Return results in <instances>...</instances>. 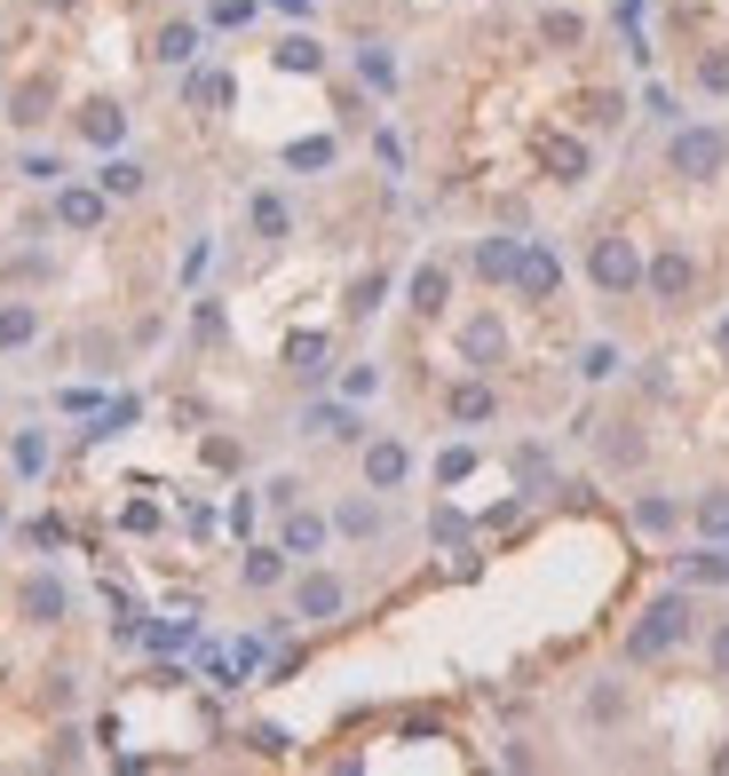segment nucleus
Segmentation results:
<instances>
[{"mask_svg": "<svg viewBox=\"0 0 729 776\" xmlns=\"http://www.w3.org/2000/svg\"><path fill=\"white\" fill-rule=\"evenodd\" d=\"M452 420H491V389H452Z\"/></svg>", "mask_w": 729, "mask_h": 776, "instance_id": "obj_31", "label": "nucleus"}, {"mask_svg": "<svg viewBox=\"0 0 729 776\" xmlns=\"http://www.w3.org/2000/svg\"><path fill=\"white\" fill-rule=\"evenodd\" d=\"M246 215H254V230H262V239H286V230H293V215H286V198H278V190H262Z\"/></svg>", "mask_w": 729, "mask_h": 776, "instance_id": "obj_14", "label": "nucleus"}, {"mask_svg": "<svg viewBox=\"0 0 729 776\" xmlns=\"http://www.w3.org/2000/svg\"><path fill=\"white\" fill-rule=\"evenodd\" d=\"M714 665H721V673H729V626H721V634H714Z\"/></svg>", "mask_w": 729, "mask_h": 776, "instance_id": "obj_39", "label": "nucleus"}, {"mask_svg": "<svg viewBox=\"0 0 729 776\" xmlns=\"http://www.w3.org/2000/svg\"><path fill=\"white\" fill-rule=\"evenodd\" d=\"M643 286L667 293V301H682L690 286H698V262H690V254H658V262H643Z\"/></svg>", "mask_w": 729, "mask_h": 776, "instance_id": "obj_5", "label": "nucleus"}, {"mask_svg": "<svg viewBox=\"0 0 729 776\" xmlns=\"http://www.w3.org/2000/svg\"><path fill=\"white\" fill-rule=\"evenodd\" d=\"M714 349H721V357H729V317H721V325H714Z\"/></svg>", "mask_w": 729, "mask_h": 776, "instance_id": "obj_40", "label": "nucleus"}, {"mask_svg": "<svg viewBox=\"0 0 729 776\" xmlns=\"http://www.w3.org/2000/svg\"><path fill=\"white\" fill-rule=\"evenodd\" d=\"M547 175H555V183H579V175H587V151L563 143V135H547Z\"/></svg>", "mask_w": 729, "mask_h": 776, "instance_id": "obj_16", "label": "nucleus"}, {"mask_svg": "<svg viewBox=\"0 0 729 776\" xmlns=\"http://www.w3.org/2000/svg\"><path fill=\"white\" fill-rule=\"evenodd\" d=\"M278 63H286V72H317V40H310V32H293V40H278Z\"/></svg>", "mask_w": 729, "mask_h": 776, "instance_id": "obj_26", "label": "nucleus"}, {"mask_svg": "<svg viewBox=\"0 0 729 776\" xmlns=\"http://www.w3.org/2000/svg\"><path fill=\"white\" fill-rule=\"evenodd\" d=\"M508 286H516L523 301H547V293L563 286V269H555V254H547V246H516V269H508Z\"/></svg>", "mask_w": 729, "mask_h": 776, "instance_id": "obj_4", "label": "nucleus"}, {"mask_svg": "<svg viewBox=\"0 0 729 776\" xmlns=\"http://www.w3.org/2000/svg\"><path fill=\"white\" fill-rule=\"evenodd\" d=\"M579 373H587V381H611V373H618V349H611V341H594V349L579 357Z\"/></svg>", "mask_w": 729, "mask_h": 776, "instance_id": "obj_34", "label": "nucleus"}, {"mask_svg": "<svg viewBox=\"0 0 729 776\" xmlns=\"http://www.w3.org/2000/svg\"><path fill=\"white\" fill-rule=\"evenodd\" d=\"M381 301H389V278L373 269V278H357V286H349V317H373Z\"/></svg>", "mask_w": 729, "mask_h": 776, "instance_id": "obj_22", "label": "nucleus"}, {"mask_svg": "<svg viewBox=\"0 0 729 776\" xmlns=\"http://www.w3.org/2000/svg\"><path fill=\"white\" fill-rule=\"evenodd\" d=\"M587 278L603 286V293H635V286H643V254L626 246V239H594V254H587Z\"/></svg>", "mask_w": 729, "mask_h": 776, "instance_id": "obj_3", "label": "nucleus"}, {"mask_svg": "<svg viewBox=\"0 0 729 776\" xmlns=\"http://www.w3.org/2000/svg\"><path fill=\"white\" fill-rule=\"evenodd\" d=\"M40 9H72V0H40Z\"/></svg>", "mask_w": 729, "mask_h": 776, "instance_id": "obj_42", "label": "nucleus"}, {"mask_svg": "<svg viewBox=\"0 0 729 776\" xmlns=\"http://www.w3.org/2000/svg\"><path fill=\"white\" fill-rule=\"evenodd\" d=\"M278 9H286V16H302V9H310V0H278Z\"/></svg>", "mask_w": 729, "mask_h": 776, "instance_id": "obj_41", "label": "nucleus"}, {"mask_svg": "<svg viewBox=\"0 0 729 776\" xmlns=\"http://www.w3.org/2000/svg\"><path fill=\"white\" fill-rule=\"evenodd\" d=\"M682 634H690V602L667 594V602H650V611H643V626H635V642H626V650H635V658H667Z\"/></svg>", "mask_w": 729, "mask_h": 776, "instance_id": "obj_1", "label": "nucleus"}, {"mask_svg": "<svg viewBox=\"0 0 729 776\" xmlns=\"http://www.w3.org/2000/svg\"><path fill=\"white\" fill-rule=\"evenodd\" d=\"M698 88H714V95H729V48H721V56H706V63H698Z\"/></svg>", "mask_w": 729, "mask_h": 776, "instance_id": "obj_36", "label": "nucleus"}, {"mask_svg": "<svg viewBox=\"0 0 729 776\" xmlns=\"http://www.w3.org/2000/svg\"><path fill=\"white\" fill-rule=\"evenodd\" d=\"M151 56H159V63H190V56H198V32H190V24H167Z\"/></svg>", "mask_w": 729, "mask_h": 776, "instance_id": "obj_20", "label": "nucleus"}, {"mask_svg": "<svg viewBox=\"0 0 729 776\" xmlns=\"http://www.w3.org/2000/svg\"><path fill=\"white\" fill-rule=\"evenodd\" d=\"M342 602H349V594H342V579H325V570H310V579L293 587V618H334Z\"/></svg>", "mask_w": 729, "mask_h": 776, "instance_id": "obj_6", "label": "nucleus"}, {"mask_svg": "<svg viewBox=\"0 0 729 776\" xmlns=\"http://www.w3.org/2000/svg\"><path fill=\"white\" fill-rule=\"evenodd\" d=\"M32 333H40V317H32L24 301H9V310H0V349H24Z\"/></svg>", "mask_w": 729, "mask_h": 776, "instance_id": "obj_18", "label": "nucleus"}, {"mask_svg": "<svg viewBox=\"0 0 729 776\" xmlns=\"http://www.w3.org/2000/svg\"><path fill=\"white\" fill-rule=\"evenodd\" d=\"M16 467H24V476H40V467H48V436H16Z\"/></svg>", "mask_w": 729, "mask_h": 776, "instance_id": "obj_33", "label": "nucleus"}, {"mask_svg": "<svg viewBox=\"0 0 729 776\" xmlns=\"http://www.w3.org/2000/svg\"><path fill=\"white\" fill-rule=\"evenodd\" d=\"M63 602H72V594H63V579H48V570H40V579H24V618H32V626H56Z\"/></svg>", "mask_w": 729, "mask_h": 776, "instance_id": "obj_7", "label": "nucleus"}, {"mask_svg": "<svg viewBox=\"0 0 729 776\" xmlns=\"http://www.w3.org/2000/svg\"><path fill=\"white\" fill-rule=\"evenodd\" d=\"M516 484H523V491H547V484H555V460H547L540 444H523V452H516Z\"/></svg>", "mask_w": 729, "mask_h": 776, "instance_id": "obj_17", "label": "nucleus"}, {"mask_svg": "<svg viewBox=\"0 0 729 776\" xmlns=\"http://www.w3.org/2000/svg\"><path fill=\"white\" fill-rule=\"evenodd\" d=\"M56 215L72 222V230H95V222H104V190H63V198H56Z\"/></svg>", "mask_w": 729, "mask_h": 776, "instance_id": "obj_12", "label": "nucleus"}, {"mask_svg": "<svg viewBox=\"0 0 729 776\" xmlns=\"http://www.w3.org/2000/svg\"><path fill=\"white\" fill-rule=\"evenodd\" d=\"M698 531L714 538V547H729V491H706L698 499Z\"/></svg>", "mask_w": 729, "mask_h": 776, "instance_id": "obj_19", "label": "nucleus"}, {"mask_svg": "<svg viewBox=\"0 0 729 776\" xmlns=\"http://www.w3.org/2000/svg\"><path fill=\"white\" fill-rule=\"evenodd\" d=\"M540 32H547L555 48H579V32H587V24H579L571 9H547V16H540Z\"/></svg>", "mask_w": 729, "mask_h": 776, "instance_id": "obj_29", "label": "nucleus"}, {"mask_svg": "<svg viewBox=\"0 0 729 776\" xmlns=\"http://www.w3.org/2000/svg\"><path fill=\"white\" fill-rule=\"evenodd\" d=\"M286 166H302V175L334 166V135H302V143H286Z\"/></svg>", "mask_w": 729, "mask_h": 776, "instance_id": "obj_15", "label": "nucleus"}, {"mask_svg": "<svg viewBox=\"0 0 729 776\" xmlns=\"http://www.w3.org/2000/svg\"><path fill=\"white\" fill-rule=\"evenodd\" d=\"M183 95H190V104H230V80H222V72H190Z\"/></svg>", "mask_w": 729, "mask_h": 776, "instance_id": "obj_30", "label": "nucleus"}, {"mask_svg": "<svg viewBox=\"0 0 729 776\" xmlns=\"http://www.w3.org/2000/svg\"><path fill=\"white\" fill-rule=\"evenodd\" d=\"M635 523H643V531H674V499H643Z\"/></svg>", "mask_w": 729, "mask_h": 776, "instance_id": "obj_35", "label": "nucleus"}, {"mask_svg": "<svg viewBox=\"0 0 729 776\" xmlns=\"http://www.w3.org/2000/svg\"><path fill=\"white\" fill-rule=\"evenodd\" d=\"M721 159H729L721 127H682V135H674V151H667V166H674V175H690V183L721 175Z\"/></svg>", "mask_w": 729, "mask_h": 776, "instance_id": "obj_2", "label": "nucleus"}, {"mask_svg": "<svg viewBox=\"0 0 729 776\" xmlns=\"http://www.w3.org/2000/svg\"><path fill=\"white\" fill-rule=\"evenodd\" d=\"M278 579H286V555L254 547V555H246V587H278Z\"/></svg>", "mask_w": 729, "mask_h": 776, "instance_id": "obj_28", "label": "nucleus"}, {"mask_svg": "<svg viewBox=\"0 0 729 776\" xmlns=\"http://www.w3.org/2000/svg\"><path fill=\"white\" fill-rule=\"evenodd\" d=\"M500 349H508L500 317H468V333H460V357H468V364H500Z\"/></svg>", "mask_w": 729, "mask_h": 776, "instance_id": "obj_8", "label": "nucleus"}, {"mask_svg": "<svg viewBox=\"0 0 729 776\" xmlns=\"http://www.w3.org/2000/svg\"><path fill=\"white\" fill-rule=\"evenodd\" d=\"M444 293H452V278H444L437 262L413 269V310H420V317H437V310H444Z\"/></svg>", "mask_w": 729, "mask_h": 776, "instance_id": "obj_11", "label": "nucleus"}, {"mask_svg": "<svg viewBox=\"0 0 729 776\" xmlns=\"http://www.w3.org/2000/svg\"><path fill=\"white\" fill-rule=\"evenodd\" d=\"M16 119L40 127V119H48V88H24V95H16Z\"/></svg>", "mask_w": 729, "mask_h": 776, "instance_id": "obj_37", "label": "nucleus"}, {"mask_svg": "<svg viewBox=\"0 0 729 776\" xmlns=\"http://www.w3.org/2000/svg\"><path fill=\"white\" fill-rule=\"evenodd\" d=\"M476 269H484V278H508V269H516V239H484L476 246Z\"/></svg>", "mask_w": 729, "mask_h": 776, "instance_id": "obj_24", "label": "nucleus"}, {"mask_svg": "<svg viewBox=\"0 0 729 776\" xmlns=\"http://www.w3.org/2000/svg\"><path fill=\"white\" fill-rule=\"evenodd\" d=\"M317 547H325V523L317 516H293L286 523V555H317Z\"/></svg>", "mask_w": 729, "mask_h": 776, "instance_id": "obj_23", "label": "nucleus"}, {"mask_svg": "<svg viewBox=\"0 0 729 776\" xmlns=\"http://www.w3.org/2000/svg\"><path fill=\"white\" fill-rule=\"evenodd\" d=\"M682 570H690V579H729V547L721 555H690Z\"/></svg>", "mask_w": 729, "mask_h": 776, "instance_id": "obj_38", "label": "nucleus"}, {"mask_svg": "<svg viewBox=\"0 0 729 776\" xmlns=\"http://www.w3.org/2000/svg\"><path fill=\"white\" fill-rule=\"evenodd\" d=\"M302 428H310V436H357L364 420L349 413V404H310V420H302Z\"/></svg>", "mask_w": 729, "mask_h": 776, "instance_id": "obj_13", "label": "nucleus"}, {"mask_svg": "<svg viewBox=\"0 0 729 776\" xmlns=\"http://www.w3.org/2000/svg\"><path fill=\"white\" fill-rule=\"evenodd\" d=\"M357 72H364V88H396V56H389V48H364Z\"/></svg>", "mask_w": 729, "mask_h": 776, "instance_id": "obj_27", "label": "nucleus"}, {"mask_svg": "<svg viewBox=\"0 0 729 776\" xmlns=\"http://www.w3.org/2000/svg\"><path fill=\"white\" fill-rule=\"evenodd\" d=\"M80 135H88V143H95V151H112V143H119V135H127V119H119L112 104H88V112H80Z\"/></svg>", "mask_w": 729, "mask_h": 776, "instance_id": "obj_10", "label": "nucleus"}, {"mask_svg": "<svg viewBox=\"0 0 729 776\" xmlns=\"http://www.w3.org/2000/svg\"><path fill=\"white\" fill-rule=\"evenodd\" d=\"M468 476H476V452H468V444H452V452L437 460V484H468Z\"/></svg>", "mask_w": 729, "mask_h": 776, "instance_id": "obj_32", "label": "nucleus"}, {"mask_svg": "<svg viewBox=\"0 0 729 776\" xmlns=\"http://www.w3.org/2000/svg\"><path fill=\"white\" fill-rule=\"evenodd\" d=\"M136 190H143V166L136 159H112L104 166V198H136Z\"/></svg>", "mask_w": 729, "mask_h": 776, "instance_id": "obj_21", "label": "nucleus"}, {"mask_svg": "<svg viewBox=\"0 0 729 776\" xmlns=\"http://www.w3.org/2000/svg\"><path fill=\"white\" fill-rule=\"evenodd\" d=\"M286 357H293V373H325V341H317V333H293Z\"/></svg>", "mask_w": 729, "mask_h": 776, "instance_id": "obj_25", "label": "nucleus"}, {"mask_svg": "<svg viewBox=\"0 0 729 776\" xmlns=\"http://www.w3.org/2000/svg\"><path fill=\"white\" fill-rule=\"evenodd\" d=\"M405 467H413V452H405V444H373V452H364V484L389 491V484H405Z\"/></svg>", "mask_w": 729, "mask_h": 776, "instance_id": "obj_9", "label": "nucleus"}]
</instances>
